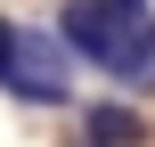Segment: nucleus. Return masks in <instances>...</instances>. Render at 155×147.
<instances>
[{
    "mask_svg": "<svg viewBox=\"0 0 155 147\" xmlns=\"http://www.w3.org/2000/svg\"><path fill=\"white\" fill-rule=\"evenodd\" d=\"M8 49H16V16H0V74H8Z\"/></svg>",
    "mask_w": 155,
    "mask_h": 147,
    "instance_id": "nucleus-4",
    "label": "nucleus"
},
{
    "mask_svg": "<svg viewBox=\"0 0 155 147\" xmlns=\"http://www.w3.org/2000/svg\"><path fill=\"white\" fill-rule=\"evenodd\" d=\"M57 41L74 49V65H98L114 82H147L155 90V8L147 0H65Z\"/></svg>",
    "mask_w": 155,
    "mask_h": 147,
    "instance_id": "nucleus-1",
    "label": "nucleus"
},
{
    "mask_svg": "<svg viewBox=\"0 0 155 147\" xmlns=\"http://www.w3.org/2000/svg\"><path fill=\"white\" fill-rule=\"evenodd\" d=\"M8 98L25 106H74V49L41 25H16V49H8V74H0Z\"/></svg>",
    "mask_w": 155,
    "mask_h": 147,
    "instance_id": "nucleus-2",
    "label": "nucleus"
},
{
    "mask_svg": "<svg viewBox=\"0 0 155 147\" xmlns=\"http://www.w3.org/2000/svg\"><path fill=\"white\" fill-rule=\"evenodd\" d=\"M82 139L90 147H147V115L123 106V98H98V106L82 115Z\"/></svg>",
    "mask_w": 155,
    "mask_h": 147,
    "instance_id": "nucleus-3",
    "label": "nucleus"
}]
</instances>
